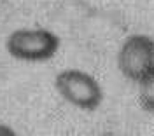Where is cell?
Here are the masks:
<instances>
[{
	"mask_svg": "<svg viewBox=\"0 0 154 136\" xmlns=\"http://www.w3.org/2000/svg\"><path fill=\"white\" fill-rule=\"evenodd\" d=\"M12 58L21 61H46L60 49V39L46 28H19L5 42Z\"/></svg>",
	"mask_w": 154,
	"mask_h": 136,
	"instance_id": "cell-1",
	"label": "cell"
},
{
	"mask_svg": "<svg viewBox=\"0 0 154 136\" xmlns=\"http://www.w3.org/2000/svg\"><path fill=\"white\" fill-rule=\"evenodd\" d=\"M56 91L61 98L81 110L93 112L100 107L103 99V91L95 77L75 68L60 72L54 78Z\"/></svg>",
	"mask_w": 154,
	"mask_h": 136,
	"instance_id": "cell-2",
	"label": "cell"
},
{
	"mask_svg": "<svg viewBox=\"0 0 154 136\" xmlns=\"http://www.w3.org/2000/svg\"><path fill=\"white\" fill-rule=\"evenodd\" d=\"M117 68L126 78L140 82L154 70V40L149 35H131L117 52Z\"/></svg>",
	"mask_w": 154,
	"mask_h": 136,
	"instance_id": "cell-3",
	"label": "cell"
},
{
	"mask_svg": "<svg viewBox=\"0 0 154 136\" xmlns=\"http://www.w3.org/2000/svg\"><path fill=\"white\" fill-rule=\"evenodd\" d=\"M138 86H140L138 99H140L142 108L154 114V70L138 82Z\"/></svg>",
	"mask_w": 154,
	"mask_h": 136,
	"instance_id": "cell-4",
	"label": "cell"
},
{
	"mask_svg": "<svg viewBox=\"0 0 154 136\" xmlns=\"http://www.w3.org/2000/svg\"><path fill=\"white\" fill-rule=\"evenodd\" d=\"M0 136H19L12 127L5 126V124H0Z\"/></svg>",
	"mask_w": 154,
	"mask_h": 136,
	"instance_id": "cell-5",
	"label": "cell"
}]
</instances>
